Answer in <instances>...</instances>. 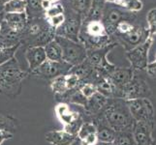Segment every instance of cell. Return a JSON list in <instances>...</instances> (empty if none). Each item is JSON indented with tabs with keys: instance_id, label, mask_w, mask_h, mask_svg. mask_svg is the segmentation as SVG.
<instances>
[{
	"instance_id": "obj_30",
	"label": "cell",
	"mask_w": 156,
	"mask_h": 145,
	"mask_svg": "<svg viewBox=\"0 0 156 145\" xmlns=\"http://www.w3.org/2000/svg\"><path fill=\"white\" fill-rule=\"evenodd\" d=\"M79 91L80 92L85 99H89L91 98L94 94L97 93V88H96L95 84L90 83V82H84V83H80L79 86Z\"/></svg>"
},
{
	"instance_id": "obj_11",
	"label": "cell",
	"mask_w": 156,
	"mask_h": 145,
	"mask_svg": "<svg viewBox=\"0 0 156 145\" xmlns=\"http://www.w3.org/2000/svg\"><path fill=\"white\" fill-rule=\"evenodd\" d=\"M151 89L144 78L134 74V78L121 92V99L131 101L142 98H149L151 96Z\"/></svg>"
},
{
	"instance_id": "obj_28",
	"label": "cell",
	"mask_w": 156,
	"mask_h": 145,
	"mask_svg": "<svg viewBox=\"0 0 156 145\" xmlns=\"http://www.w3.org/2000/svg\"><path fill=\"white\" fill-rule=\"evenodd\" d=\"M112 143L115 145H135L132 137L131 131L116 133V136L115 138V141Z\"/></svg>"
},
{
	"instance_id": "obj_23",
	"label": "cell",
	"mask_w": 156,
	"mask_h": 145,
	"mask_svg": "<svg viewBox=\"0 0 156 145\" xmlns=\"http://www.w3.org/2000/svg\"><path fill=\"white\" fill-rule=\"evenodd\" d=\"M46 56L48 60L51 61H63L62 60V50L55 40H52L44 47Z\"/></svg>"
},
{
	"instance_id": "obj_22",
	"label": "cell",
	"mask_w": 156,
	"mask_h": 145,
	"mask_svg": "<svg viewBox=\"0 0 156 145\" xmlns=\"http://www.w3.org/2000/svg\"><path fill=\"white\" fill-rule=\"evenodd\" d=\"M43 0H25V13L28 19L45 17V11L42 7Z\"/></svg>"
},
{
	"instance_id": "obj_13",
	"label": "cell",
	"mask_w": 156,
	"mask_h": 145,
	"mask_svg": "<svg viewBox=\"0 0 156 145\" xmlns=\"http://www.w3.org/2000/svg\"><path fill=\"white\" fill-rule=\"evenodd\" d=\"M154 126L143 121H134L131 130L135 145H150L153 139Z\"/></svg>"
},
{
	"instance_id": "obj_32",
	"label": "cell",
	"mask_w": 156,
	"mask_h": 145,
	"mask_svg": "<svg viewBox=\"0 0 156 145\" xmlns=\"http://www.w3.org/2000/svg\"><path fill=\"white\" fill-rule=\"evenodd\" d=\"M134 27H135V26L131 22H129L128 20H122L120 22L117 23L115 27V32H117L118 35H126L130 33V32H132Z\"/></svg>"
},
{
	"instance_id": "obj_46",
	"label": "cell",
	"mask_w": 156,
	"mask_h": 145,
	"mask_svg": "<svg viewBox=\"0 0 156 145\" xmlns=\"http://www.w3.org/2000/svg\"><path fill=\"white\" fill-rule=\"evenodd\" d=\"M0 11H3V10H2V9H1V8H0Z\"/></svg>"
},
{
	"instance_id": "obj_10",
	"label": "cell",
	"mask_w": 156,
	"mask_h": 145,
	"mask_svg": "<svg viewBox=\"0 0 156 145\" xmlns=\"http://www.w3.org/2000/svg\"><path fill=\"white\" fill-rule=\"evenodd\" d=\"M152 44V37L149 36L142 44L133 47L127 51L126 56L131 64V68L134 71H143L146 70L148 64V51Z\"/></svg>"
},
{
	"instance_id": "obj_2",
	"label": "cell",
	"mask_w": 156,
	"mask_h": 145,
	"mask_svg": "<svg viewBox=\"0 0 156 145\" xmlns=\"http://www.w3.org/2000/svg\"><path fill=\"white\" fill-rule=\"evenodd\" d=\"M101 115L115 133L130 132L132 130L134 120L124 100L118 98L109 99Z\"/></svg>"
},
{
	"instance_id": "obj_45",
	"label": "cell",
	"mask_w": 156,
	"mask_h": 145,
	"mask_svg": "<svg viewBox=\"0 0 156 145\" xmlns=\"http://www.w3.org/2000/svg\"><path fill=\"white\" fill-rule=\"evenodd\" d=\"M121 1H122V0H116V2H115V4L117 5L118 3H119V2H121Z\"/></svg>"
},
{
	"instance_id": "obj_3",
	"label": "cell",
	"mask_w": 156,
	"mask_h": 145,
	"mask_svg": "<svg viewBox=\"0 0 156 145\" xmlns=\"http://www.w3.org/2000/svg\"><path fill=\"white\" fill-rule=\"evenodd\" d=\"M79 41L87 50H98L112 44L111 36L108 34L101 20H83L79 34Z\"/></svg>"
},
{
	"instance_id": "obj_29",
	"label": "cell",
	"mask_w": 156,
	"mask_h": 145,
	"mask_svg": "<svg viewBox=\"0 0 156 145\" xmlns=\"http://www.w3.org/2000/svg\"><path fill=\"white\" fill-rule=\"evenodd\" d=\"M117 5L130 12H139L143 9L142 0H122Z\"/></svg>"
},
{
	"instance_id": "obj_31",
	"label": "cell",
	"mask_w": 156,
	"mask_h": 145,
	"mask_svg": "<svg viewBox=\"0 0 156 145\" xmlns=\"http://www.w3.org/2000/svg\"><path fill=\"white\" fill-rule=\"evenodd\" d=\"M65 83H66L67 90L71 91L74 89H77L80 86V78L76 74H74L72 73H68L65 74Z\"/></svg>"
},
{
	"instance_id": "obj_33",
	"label": "cell",
	"mask_w": 156,
	"mask_h": 145,
	"mask_svg": "<svg viewBox=\"0 0 156 145\" xmlns=\"http://www.w3.org/2000/svg\"><path fill=\"white\" fill-rule=\"evenodd\" d=\"M61 14H64V6L61 2H58L53 4L52 6H51L49 9L45 11V18L55 17V16L61 15Z\"/></svg>"
},
{
	"instance_id": "obj_14",
	"label": "cell",
	"mask_w": 156,
	"mask_h": 145,
	"mask_svg": "<svg viewBox=\"0 0 156 145\" xmlns=\"http://www.w3.org/2000/svg\"><path fill=\"white\" fill-rule=\"evenodd\" d=\"M127 14L123 11L119 10L118 8H111V9H104L103 17H102L101 21L103 22L106 31L110 36L115 33V27L118 22L122 20H126L125 18L127 17Z\"/></svg>"
},
{
	"instance_id": "obj_36",
	"label": "cell",
	"mask_w": 156,
	"mask_h": 145,
	"mask_svg": "<svg viewBox=\"0 0 156 145\" xmlns=\"http://www.w3.org/2000/svg\"><path fill=\"white\" fill-rule=\"evenodd\" d=\"M146 72L149 78L156 80V60L147 64V66L146 68Z\"/></svg>"
},
{
	"instance_id": "obj_8",
	"label": "cell",
	"mask_w": 156,
	"mask_h": 145,
	"mask_svg": "<svg viewBox=\"0 0 156 145\" xmlns=\"http://www.w3.org/2000/svg\"><path fill=\"white\" fill-rule=\"evenodd\" d=\"M126 104L134 121H143L155 126V110L149 98L127 101Z\"/></svg>"
},
{
	"instance_id": "obj_15",
	"label": "cell",
	"mask_w": 156,
	"mask_h": 145,
	"mask_svg": "<svg viewBox=\"0 0 156 145\" xmlns=\"http://www.w3.org/2000/svg\"><path fill=\"white\" fill-rule=\"evenodd\" d=\"M25 59L28 63V73L30 74L47 60L44 47H28L25 50Z\"/></svg>"
},
{
	"instance_id": "obj_6",
	"label": "cell",
	"mask_w": 156,
	"mask_h": 145,
	"mask_svg": "<svg viewBox=\"0 0 156 145\" xmlns=\"http://www.w3.org/2000/svg\"><path fill=\"white\" fill-rule=\"evenodd\" d=\"M114 47L115 44H111L110 46L98 48V50H87V56L85 59V62L101 77H108L115 68L114 64L107 60L106 57Z\"/></svg>"
},
{
	"instance_id": "obj_16",
	"label": "cell",
	"mask_w": 156,
	"mask_h": 145,
	"mask_svg": "<svg viewBox=\"0 0 156 145\" xmlns=\"http://www.w3.org/2000/svg\"><path fill=\"white\" fill-rule=\"evenodd\" d=\"M3 20L11 29L20 34L23 38V34L28 22L26 13H4Z\"/></svg>"
},
{
	"instance_id": "obj_24",
	"label": "cell",
	"mask_w": 156,
	"mask_h": 145,
	"mask_svg": "<svg viewBox=\"0 0 156 145\" xmlns=\"http://www.w3.org/2000/svg\"><path fill=\"white\" fill-rule=\"evenodd\" d=\"M25 0H9L3 5L4 13H25Z\"/></svg>"
},
{
	"instance_id": "obj_41",
	"label": "cell",
	"mask_w": 156,
	"mask_h": 145,
	"mask_svg": "<svg viewBox=\"0 0 156 145\" xmlns=\"http://www.w3.org/2000/svg\"><path fill=\"white\" fill-rule=\"evenodd\" d=\"M112 143H106V142H100V141H98L95 145H112Z\"/></svg>"
},
{
	"instance_id": "obj_47",
	"label": "cell",
	"mask_w": 156,
	"mask_h": 145,
	"mask_svg": "<svg viewBox=\"0 0 156 145\" xmlns=\"http://www.w3.org/2000/svg\"><path fill=\"white\" fill-rule=\"evenodd\" d=\"M155 60H156V55H155Z\"/></svg>"
},
{
	"instance_id": "obj_7",
	"label": "cell",
	"mask_w": 156,
	"mask_h": 145,
	"mask_svg": "<svg viewBox=\"0 0 156 145\" xmlns=\"http://www.w3.org/2000/svg\"><path fill=\"white\" fill-rule=\"evenodd\" d=\"M64 16H65V20L58 28L55 29V35L75 42H80L79 34L83 19V17L68 8H64Z\"/></svg>"
},
{
	"instance_id": "obj_42",
	"label": "cell",
	"mask_w": 156,
	"mask_h": 145,
	"mask_svg": "<svg viewBox=\"0 0 156 145\" xmlns=\"http://www.w3.org/2000/svg\"><path fill=\"white\" fill-rule=\"evenodd\" d=\"M105 2H109V3H114V4H115L116 0H105Z\"/></svg>"
},
{
	"instance_id": "obj_35",
	"label": "cell",
	"mask_w": 156,
	"mask_h": 145,
	"mask_svg": "<svg viewBox=\"0 0 156 145\" xmlns=\"http://www.w3.org/2000/svg\"><path fill=\"white\" fill-rule=\"evenodd\" d=\"M45 19H47V22L50 24V26H51L53 29H56L64 22V20H65V16H64V14H61V15L55 16V17L45 18Z\"/></svg>"
},
{
	"instance_id": "obj_25",
	"label": "cell",
	"mask_w": 156,
	"mask_h": 145,
	"mask_svg": "<svg viewBox=\"0 0 156 145\" xmlns=\"http://www.w3.org/2000/svg\"><path fill=\"white\" fill-rule=\"evenodd\" d=\"M51 89L52 91V93L55 95L56 98L68 92L66 83H65V74L52 79L51 82Z\"/></svg>"
},
{
	"instance_id": "obj_5",
	"label": "cell",
	"mask_w": 156,
	"mask_h": 145,
	"mask_svg": "<svg viewBox=\"0 0 156 145\" xmlns=\"http://www.w3.org/2000/svg\"><path fill=\"white\" fill-rule=\"evenodd\" d=\"M62 50V60L71 66H77L82 64L87 56V50L80 42H75L61 36L55 37Z\"/></svg>"
},
{
	"instance_id": "obj_40",
	"label": "cell",
	"mask_w": 156,
	"mask_h": 145,
	"mask_svg": "<svg viewBox=\"0 0 156 145\" xmlns=\"http://www.w3.org/2000/svg\"><path fill=\"white\" fill-rule=\"evenodd\" d=\"M7 1H9V0H0V8H1L2 10H3V5Z\"/></svg>"
},
{
	"instance_id": "obj_34",
	"label": "cell",
	"mask_w": 156,
	"mask_h": 145,
	"mask_svg": "<svg viewBox=\"0 0 156 145\" xmlns=\"http://www.w3.org/2000/svg\"><path fill=\"white\" fill-rule=\"evenodd\" d=\"M148 28L151 34L156 33V9H151L147 16Z\"/></svg>"
},
{
	"instance_id": "obj_19",
	"label": "cell",
	"mask_w": 156,
	"mask_h": 145,
	"mask_svg": "<svg viewBox=\"0 0 156 145\" xmlns=\"http://www.w3.org/2000/svg\"><path fill=\"white\" fill-rule=\"evenodd\" d=\"M97 92L105 96L108 99L117 98V91L115 85L110 80L108 77H99L94 82Z\"/></svg>"
},
{
	"instance_id": "obj_38",
	"label": "cell",
	"mask_w": 156,
	"mask_h": 145,
	"mask_svg": "<svg viewBox=\"0 0 156 145\" xmlns=\"http://www.w3.org/2000/svg\"><path fill=\"white\" fill-rule=\"evenodd\" d=\"M61 0H43L42 1V7L44 9V11L48 10L51 6H52L53 4L60 2Z\"/></svg>"
},
{
	"instance_id": "obj_39",
	"label": "cell",
	"mask_w": 156,
	"mask_h": 145,
	"mask_svg": "<svg viewBox=\"0 0 156 145\" xmlns=\"http://www.w3.org/2000/svg\"><path fill=\"white\" fill-rule=\"evenodd\" d=\"M3 18H4V12L3 11H0V28H1V23L3 21Z\"/></svg>"
},
{
	"instance_id": "obj_26",
	"label": "cell",
	"mask_w": 156,
	"mask_h": 145,
	"mask_svg": "<svg viewBox=\"0 0 156 145\" xmlns=\"http://www.w3.org/2000/svg\"><path fill=\"white\" fill-rule=\"evenodd\" d=\"M15 118L10 115L0 113V131H7L12 133L17 129V123Z\"/></svg>"
},
{
	"instance_id": "obj_21",
	"label": "cell",
	"mask_w": 156,
	"mask_h": 145,
	"mask_svg": "<svg viewBox=\"0 0 156 145\" xmlns=\"http://www.w3.org/2000/svg\"><path fill=\"white\" fill-rule=\"evenodd\" d=\"M118 37L120 38L121 41L126 45H128L131 47V50L133 47H135L139 46L140 44H142L143 37H144V32L143 29L140 26H135L132 32H130L129 34L126 35H118Z\"/></svg>"
},
{
	"instance_id": "obj_4",
	"label": "cell",
	"mask_w": 156,
	"mask_h": 145,
	"mask_svg": "<svg viewBox=\"0 0 156 145\" xmlns=\"http://www.w3.org/2000/svg\"><path fill=\"white\" fill-rule=\"evenodd\" d=\"M55 112L57 119L63 125L62 130L71 135L77 136L80 126L83 123V114L80 111L72 109L69 104L63 103V102L56 105Z\"/></svg>"
},
{
	"instance_id": "obj_44",
	"label": "cell",
	"mask_w": 156,
	"mask_h": 145,
	"mask_svg": "<svg viewBox=\"0 0 156 145\" xmlns=\"http://www.w3.org/2000/svg\"><path fill=\"white\" fill-rule=\"evenodd\" d=\"M150 145H156V137H153L152 142H151V144H150Z\"/></svg>"
},
{
	"instance_id": "obj_43",
	"label": "cell",
	"mask_w": 156,
	"mask_h": 145,
	"mask_svg": "<svg viewBox=\"0 0 156 145\" xmlns=\"http://www.w3.org/2000/svg\"><path fill=\"white\" fill-rule=\"evenodd\" d=\"M72 145H82V144H80V141H79V139H77V140H76V141H75V142H74V143H73Z\"/></svg>"
},
{
	"instance_id": "obj_37",
	"label": "cell",
	"mask_w": 156,
	"mask_h": 145,
	"mask_svg": "<svg viewBox=\"0 0 156 145\" xmlns=\"http://www.w3.org/2000/svg\"><path fill=\"white\" fill-rule=\"evenodd\" d=\"M14 136L13 133H10L7 131H0V145H1L5 140L12 139Z\"/></svg>"
},
{
	"instance_id": "obj_27",
	"label": "cell",
	"mask_w": 156,
	"mask_h": 145,
	"mask_svg": "<svg viewBox=\"0 0 156 145\" xmlns=\"http://www.w3.org/2000/svg\"><path fill=\"white\" fill-rule=\"evenodd\" d=\"M20 47L21 45H18V46H15L13 47H8V48L0 47V66L3 65L4 63L8 62L12 58H14L16 53L18 52L19 48Z\"/></svg>"
},
{
	"instance_id": "obj_17",
	"label": "cell",
	"mask_w": 156,
	"mask_h": 145,
	"mask_svg": "<svg viewBox=\"0 0 156 145\" xmlns=\"http://www.w3.org/2000/svg\"><path fill=\"white\" fill-rule=\"evenodd\" d=\"M46 140L52 145H72L77 140L78 137L75 135H71L64 130L49 131L45 135Z\"/></svg>"
},
{
	"instance_id": "obj_20",
	"label": "cell",
	"mask_w": 156,
	"mask_h": 145,
	"mask_svg": "<svg viewBox=\"0 0 156 145\" xmlns=\"http://www.w3.org/2000/svg\"><path fill=\"white\" fill-rule=\"evenodd\" d=\"M64 8H68L80 14L83 19L87 16L91 6L92 0H61L60 1Z\"/></svg>"
},
{
	"instance_id": "obj_9",
	"label": "cell",
	"mask_w": 156,
	"mask_h": 145,
	"mask_svg": "<svg viewBox=\"0 0 156 145\" xmlns=\"http://www.w3.org/2000/svg\"><path fill=\"white\" fill-rule=\"evenodd\" d=\"M72 67L64 61H51L47 59L40 67L31 72L30 74L42 79L52 80L57 77L68 74Z\"/></svg>"
},
{
	"instance_id": "obj_1",
	"label": "cell",
	"mask_w": 156,
	"mask_h": 145,
	"mask_svg": "<svg viewBox=\"0 0 156 145\" xmlns=\"http://www.w3.org/2000/svg\"><path fill=\"white\" fill-rule=\"evenodd\" d=\"M29 73L20 67L18 59L14 57L0 66V94L11 99L18 97L23 89V81Z\"/></svg>"
},
{
	"instance_id": "obj_12",
	"label": "cell",
	"mask_w": 156,
	"mask_h": 145,
	"mask_svg": "<svg viewBox=\"0 0 156 145\" xmlns=\"http://www.w3.org/2000/svg\"><path fill=\"white\" fill-rule=\"evenodd\" d=\"M134 74H135V71L132 68L115 67L114 71L108 76L117 91L118 99H121V92L131 82V80L134 78Z\"/></svg>"
},
{
	"instance_id": "obj_18",
	"label": "cell",
	"mask_w": 156,
	"mask_h": 145,
	"mask_svg": "<svg viewBox=\"0 0 156 145\" xmlns=\"http://www.w3.org/2000/svg\"><path fill=\"white\" fill-rule=\"evenodd\" d=\"M92 122L96 125L97 128V137L98 141L106 142V143H112L115 141V138L116 136V133L109 127V125L105 122L102 115H99Z\"/></svg>"
}]
</instances>
